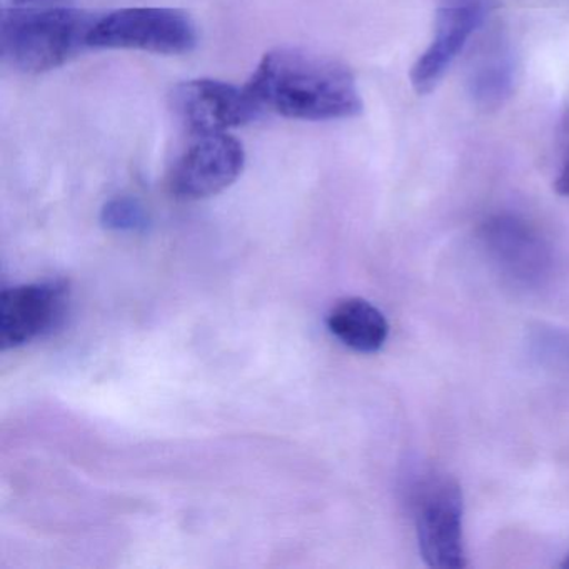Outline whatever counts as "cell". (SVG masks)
Here are the masks:
<instances>
[{
  "label": "cell",
  "instance_id": "52a82bcc",
  "mask_svg": "<svg viewBox=\"0 0 569 569\" xmlns=\"http://www.w3.org/2000/svg\"><path fill=\"white\" fill-rule=\"evenodd\" d=\"M491 0H439L435 34L409 72L412 91L428 96L438 88L476 31L481 28Z\"/></svg>",
  "mask_w": 569,
  "mask_h": 569
},
{
  "label": "cell",
  "instance_id": "ba28073f",
  "mask_svg": "<svg viewBox=\"0 0 569 569\" xmlns=\"http://www.w3.org/2000/svg\"><path fill=\"white\" fill-rule=\"evenodd\" d=\"M172 109L192 136L228 132L261 118L246 86L216 79H192L176 86Z\"/></svg>",
  "mask_w": 569,
  "mask_h": 569
},
{
  "label": "cell",
  "instance_id": "7c38bea8",
  "mask_svg": "<svg viewBox=\"0 0 569 569\" xmlns=\"http://www.w3.org/2000/svg\"><path fill=\"white\" fill-rule=\"evenodd\" d=\"M104 228L112 231H142L148 228L149 216L144 206L132 198H116L106 202L101 212Z\"/></svg>",
  "mask_w": 569,
  "mask_h": 569
},
{
  "label": "cell",
  "instance_id": "4fadbf2b",
  "mask_svg": "<svg viewBox=\"0 0 569 569\" xmlns=\"http://www.w3.org/2000/svg\"><path fill=\"white\" fill-rule=\"evenodd\" d=\"M561 149V166H559L552 188H555L556 194L569 198V104L566 108L565 118H562Z\"/></svg>",
  "mask_w": 569,
  "mask_h": 569
},
{
  "label": "cell",
  "instance_id": "9c48e42d",
  "mask_svg": "<svg viewBox=\"0 0 569 569\" xmlns=\"http://www.w3.org/2000/svg\"><path fill=\"white\" fill-rule=\"evenodd\" d=\"M481 239L489 254L512 278L539 282L548 272L551 254L545 239L515 216H495L482 224Z\"/></svg>",
  "mask_w": 569,
  "mask_h": 569
},
{
  "label": "cell",
  "instance_id": "5b68a950",
  "mask_svg": "<svg viewBox=\"0 0 569 569\" xmlns=\"http://www.w3.org/2000/svg\"><path fill=\"white\" fill-rule=\"evenodd\" d=\"M244 166V146L234 136L198 134L176 161L169 189L182 201L212 198L231 188L241 178Z\"/></svg>",
  "mask_w": 569,
  "mask_h": 569
},
{
  "label": "cell",
  "instance_id": "8fae6325",
  "mask_svg": "<svg viewBox=\"0 0 569 569\" xmlns=\"http://www.w3.org/2000/svg\"><path fill=\"white\" fill-rule=\"evenodd\" d=\"M516 66L512 52L505 42L489 46L469 74V96L478 108L485 111L499 109L515 88Z\"/></svg>",
  "mask_w": 569,
  "mask_h": 569
},
{
  "label": "cell",
  "instance_id": "3957f363",
  "mask_svg": "<svg viewBox=\"0 0 569 569\" xmlns=\"http://www.w3.org/2000/svg\"><path fill=\"white\" fill-rule=\"evenodd\" d=\"M198 28L186 12L169 8H128L96 18L89 48L126 49L181 56L198 46Z\"/></svg>",
  "mask_w": 569,
  "mask_h": 569
},
{
  "label": "cell",
  "instance_id": "8992f818",
  "mask_svg": "<svg viewBox=\"0 0 569 569\" xmlns=\"http://www.w3.org/2000/svg\"><path fill=\"white\" fill-rule=\"evenodd\" d=\"M71 289L64 281L14 286L0 296V348H21L52 335L68 318Z\"/></svg>",
  "mask_w": 569,
  "mask_h": 569
},
{
  "label": "cell",
  "instance_id": "6da1fadb",
  "mask_svg": "<svg viewBox=\"0 0 569 569\" xmlns=\"http://www.w3.org/2000/svg\"><path fill=\"white\" fill-rule=\"evenodd\" d=\"M244 86L262 112L298 121H342L365 108L351 69L306 49L266 52Z\"/></svg>",
  "mask_w": 569,
  "mask_h": 569
},
{
  "label": "cell",
  "instance_id": "5bb4252c",
  "mask_svg": "<svg viewBox=\"0 0 569 569\" xmlns=\"http://www.w3.org/2000/svg\"><path fill=\"white\" fill-rule=\"evenodd\" d=\"M4 9H36L52 8L56 0H2Z\"/></svg>",
  "mask_w": 569,
  "mask_h": 569
},
{
  "label": "cell",
  "instance_id": "9a60e30c",
  "mask_svg": "<svg viewBox=\"0 0 569 569\" xmlns=\"http://www.w3.org/2000/svg\"><path fill=\"white\" fill-rule=\"evenodd\" d=\"M562 568L569 569V555L566 556L565 561L561 562Z\"/></svg>",
  "mask_w": 569,
  "mask_h": 569
},
{
  "label": "cell",
  "instance_id": "7a4b0ae2",
  "mask_svg": "<svg viewBox=\"0 0 569 569\" xmlns=\"http://www.w3.org/2000/svg\"><path fill=\"white\" fill-rule=\"evenodd\" d=\"M98 14L81 9H2L0 54L6 64L24 74L61 68L89 48Z\"/></svg>",
  "mask_w": 569,
  "mask_h": 569
},
{
  "label": "cell",
  "instance_id": "30bf717a",
  "mask_svg": "<svg viewBox=\"0 0 569 569\" xmlns=\"http://www.w3.org/2000/svg\"><path fill=\"white\" fill-rule=\"evenodd\" d=\"M326 325L346 348L361 355H375L388 341V319L366 299H342L329 311Z\"/></svg>",
  "mask_w": 569,
  "mask_h": 569
},
{
  "label": "cell",
  "instance_id": "277c9868",
  "mask_svg": "<svg viewBox=\"0 0 569 569\" xmlns=\"http://www.w3.org/2000/svg\"><path fill=\"white\" fill-rule=\"evenodd\" d=\"M412 501L422 561L436 569L466 568L465 502L458 482L449 476H429L416 485Z\"/></svg>",
  "mask_w": 569,
  "mask_h": 569
}]
</instances>
